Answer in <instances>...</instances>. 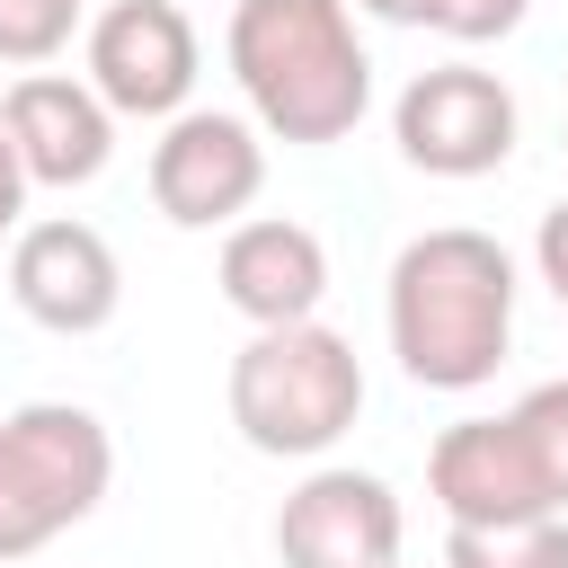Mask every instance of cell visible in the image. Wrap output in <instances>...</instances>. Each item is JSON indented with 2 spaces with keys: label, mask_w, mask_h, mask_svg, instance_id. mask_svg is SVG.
<instances>
[{
  "label": "cell",
  "mask_w": 568,
  "mask_h": 568,
  "mask_svg": "<svg viewBox=\"0 0 568 568\" xmlns=\"http://www.w3.org/2000/svg\"><path fill=\"white\" fill-rule=\"evenodd\" d=\"M426 488L453 524H532V515H559L550 506V479L524 444L515 417H462L435 435L426 453Z\"/></svg>",
  "instance_id": "cell-10"
},
{
  "label": "cell",
  "mask_w": 568,
  "mask_h": 568,
  "mask_svg": "<svg viewBox=\"0 0 568 568\" xmlns=\"http://www.w3.org/2000/svg\"><path fill=\"white\" fill-rule=\"evenodd\" d=\"M382 311H390V355L417 390H479L515 337V257L470 222L417 231L390 257Z\"/></svg>",
  "instance_id": "cell-1"
},
{
  "label": "cell",
  "mask_w": 568,
  "mask_h": 568,
  "mask_svg": "<svg viewBox=\"0 0 568 568\" xmlns=\"http://www.w3.org/2000/svg\"><path fill=\"white\" fill-rule=\"evenodd\" d=\"M506 417L524 426V444H532V462H541V479H550V506L568 515V382H532Z\"/></svg>",
  "instance_id": "cell-15"
},
{
  "label": "cell",
  "mask_w": 568,
  "mask_h": 568,
  "mask_svg": "<svg viewBox=\"0 0 568 568\" xmlns=\"http://www.w3.org/2000/svg\"><path fill=\"white\" fill-rule=\"evenodd\" d=\"M532 266H541V284H550L559 311H568V195L541 213V231H532Z\"/></svg>",
  "instance_id": "cell-17"
},
{
  "label": "cell",
  "mask_w": 568,
  "mask_h": 568,
  "mask_svg": "<svg viewBox=\"0 0 568 568\" xmlns=\"http://www.w3.org/2000/svg\"><path fill=\"white\" fill-rule=\"evenodd\" d=\"M390 568H399V559H390Z\"/></svg>",
  "instance_id": "cell-19"
},
{
  "label": "cell",
  "mask_w": 568,
  "mask_h": 568,
  "mask_svg": "<svg viewBox=\"0 0 568 568\" xmlns=\"http://www.w3.org/2000/svg\"><path fill=\"white\" fill-rule=\"evenodd\" d=\"M266 186V142L248 115H222V106H186L160 124L151 142V204L178 222V231H222L257 204Z\"/></svg>",
  "instance_id": "cell-7"
},
{
  "label": "cell",
  "mask_w": 568,
  "mask_h": 568,
  "mask_svg": "<svg viewBox=\"0 0 568 568\" xmlns=\"http://www.w3.org/2000/svg\"><path fill=\"white\" fill-rule=\"evenodd\" d=\"M515 133H524L515 89L497 71H479V62H435L390 106V142L426 178H488V169L515 160Z\"/></svg>",
  "instance_id": "cell-5"
},
{
  "label": "cell",
  "mask_w": 568,
  "mask_h": 568,
  "mask_svg": "<svg viewBox=\"0 0 568 568\" xmlns=\"http://www.w3.org/2000/svg\"><path fill=\"white\" fill-rule=\"evenodd\" d=\"M195 71H204V44L178 0H115L89 18V89L106 115L169 124V115H186Z\"/></svg>",
  "instance_id": "cell-6"
},
{
  "label": "cell",
  "mask_w": 568,
  "mask_h": 568,
  "mask_svg": "<svg viewBox=\"0 0 568 568\" xmlns=\"http://www.w3.org/2000/svg\"><path fill=\"white\" fill-rule=\"evenodd\" d=\"M18 213H27V169H18V142L0 133V240L18 231Z\"/></svg>",
  "instance_id": "cell-18"
},
{
  "label": "cell",
  "mask_w": 568,
  "mask_h": 568,
  "mask_svg": "<svg viewBox=\"0 0 568 568\" xmlns=\"http://www.w3.org/2000/svg\"><path fill=\"white\" fill-rule=\"evenodd\" d=\"M444 568H568V515L453 524V532H444Z\"/></svg>",
  "instance_id": "cell-13"
},
{
  "label": "cell",
  "mask_w": 568,
  "mask_h": 568,
  "mask_svg": "<svg viewBox=\"0 0 568 568\" xmlns=\"http://www.w3.org/2000/svg\"><path fill=\"white\" fill-rule=\"evenodd\" d=\"M355 9H373V18H390V27H435V36H453V44H497V36L524 27L532 0H355Z\"/></svg>",
  "instance_id": "cell-14"
},
{
  "label": "cell",
  "mask_w": 568,
  "mask_h": 568,
  "mask_svg": "<svg viewBox=\"0 0 568 568\" xmlns=\"http://www.w3.org/2000/svg\"><path fill=\"white\" fill-rule=\"evenodd\" d=\"M80 9L89 0H0V62H18V71L53 62L80 27Z\"/></svg>",
  "instance_id": "cell-16"
},
{
  "label": "cell",
  "mask_w": 568,
  "mask_h": 568,
  "mask_svg": "<svg viewBox=\"0 0 568 568\" xmlns=\"http://www.w3.org/2000/svg\"><path fill=\"white\" fill-rule=\"evenodd\" d=\"M0 133L18 142L27 186H89L115 151V115L71 71H18L0 98Z\"/></svg>",
  "instance_id": "cell-11"
},
{
  "label": "cell",
  "mask_w": 568,
  "mask_h": 568,
  "mask_svg": "<svg viewBox=\"0 0 568 568\" xmlns=\"http://www.w3.org/2000/svg\"><path fill=\"white\" fill-rule=\"evenodd\" d=\"M115 479V444L71 399H27L0 417V568L36 559L53 532L89 524Z\"/></svg>",
  "instance_id": "cell-4"
},
{
  "label": "cell",
  "mask_w": 568,
  "mask_h": 568,
  "mask_svg": "<svg viewBox=\"0 0 568 568\" xmlns=\"http://www.w3.org/2000/svg\"><path fill=\"white\" fill-rule=\"evenodd\" d=\"M355 417H364V364L337 328L293 320V328H257L231 355V426H240L248 453L311 462Z\"/></svg>",
  "instance_id": "cell-3"
},
{
  "label": "cell",
  "mask_w": 568,
  "mask_h": 568,
  "mask_svg": "<svg viewBox=\"0 0 568 568\" xmlns=\"http://www.w3.org/2000/svg\"><path fill=\"white\" fill-rule=\"evenodd\" d=\"M328 293V248L311 222H284V213H257V222H231L222 240V302L248 320V328H293L311 320Z\"/></svg>",
  "instance_id": "cell-12"
},
{
  "label": "cell",
  "mask_w": 568,
  "mask_h": 568,
  "mask_svg": "<svg viewBox=\"0 0 568 568\" xmlns=\"http://www.w3.org/2000/svg\"><path fill=\"white\" fill-rule=\"evenodd\" d=\"M9 293H18V311L36 328L98 337L115 320V302H124V266H115V248H106L98 222L53 213V222H18V240H9Z\"/></svg>",
  "instance_id": "cell-8"
},
{
  "label": "cell",
  "mask_w": 568,
  "mask_h": 568,
  "mask_svg": "<svg viewBox=\"0 0 568 568\" xmlns=\"http://www.w3.org/2000/svg\"><path fill=\"white\" fill-rule=\"evenodd\" d=\"M222 53L248 98V124L275 142H346L373 106V53L346 0H240Z\"/></svg>",
  "instance_id": "cell-2"
},
{
  "label": "cell",
  "mask_w": 568,
  "mask_h": 568,
  "mask_svg": "<svg viewBox=\"0 0 568 568\" xmlns=\"http://www.w3.org/2000/svg\"><path fill=\"white\" fill-rule=\"evenodd\" d=\"M275 550H284V568H390L399 559V497H390V479L346 470V462L311 470L284 497V515H275Z\"/></svg>",
  "instance_id": "cell-9"
}]
</instances>
